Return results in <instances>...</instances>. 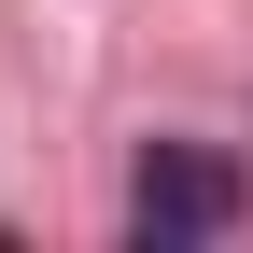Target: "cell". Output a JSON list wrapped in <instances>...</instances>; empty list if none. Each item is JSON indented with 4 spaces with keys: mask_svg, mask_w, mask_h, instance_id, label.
I'll list each match as a JSON object with an SVG mask.
<instances>
[{
    "mask_svg": "<svg viewBox=\"0 0 253 253\" xmlns=\"http://www.w3.org/2000/svg\"><path fill=\"white\" fill-rule=\"evenodd\" d=\"M253 211V183H239V155H211V141H155L141 169H126V239L141 253H197V239H225Z\"/></svg>",
    "mask_w": 253,
    "mask_h": 253,
    "instance_id": "1",
    "label": "cell"
}]
</instances>
